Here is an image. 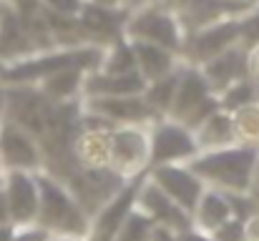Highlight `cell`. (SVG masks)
<instances>
[{"label": "cell", "instance_id": "obj_22", "mask_svg": "<svg viewBox=\"0 0 259 241\" xmlns=\"http://www.w3.org/2000/svg\"><path fill=\"white\" fill-rule=\"evenodd\" d=\"M86 73L88 71H81V68H68V71L53 73L38 83V90L53 103H73L76 98H83Z\"/></svg>", "mask_w": 259, "mask_h": 241}, {"label": "cell", "instance_id": "obj_1", "mask_svg": "<svg viewBox=\"0 0 259 241\" xmlns=\"http://www.w3.org/2000/svg\"><path fill=\"white\" fill-rule=\"evenodd\" d=\"M257 161L259 149L234 143L217 151H199L189 161V168L204 181V186L224 194H247Z\"/></svg>", "mask_w": 259, "mask_h": 241}, {"label": "cell", "instance_id": "obj_24", "mask_svg": "<svg viewBox=\"0 0 259 241\" xmlns=\"http://www.w3.org/2000/svg\"><path fill=\"white\" fill-rule=\"evenodd\" d=\"M181 68V66H179ZM176 76H179V71L171 73V76H164V78L159 80H151V83H146V88H144V101L149 103V108L159 116V118H166L169 116V108H171V101H174V90H176Z\"/></svg>", "mask_w": 259, "mask_h": 241}, {"label": "cell", "instance_id": "obj_6", "mask_svg": "<svg viewBox=\"0 0 259 241\" xmlns=\"http://www.w3.org/2000/svg\"><path fill=\"white\" fill-rule=\"evenodd\" d=\"M239 18H224V20H217L206 28L189 33L184 40L181 61L191 63V66H201V63L211 61L214 56H219L234 45H242V20Z\"/></svg>", "mask_w": 259, "mask_h": 241}, {"label": "cell", "instance_id": "obj_5", "mask_svg": "<svg viewBox=\"0 0 259 241\" xmlns=\"http://www.w3.org/2000/svg\"><path fill=\"white\" fill-rule=\"evenodd\" d=\"M108 168L123 181L149 173L151 141L149 126H116L111 131V161Z\"/></svg>", "mask_w": 259, "mask_h": 241}, {"label": "cell", "instance_id": "obj_13", "mask_svg": "<svg viewBox=\"0 0 259 241\" xmlns=\"http://www.w3.org/2000/svg\"><path fill=\"white\" fill-rule=\"evenodd\" d=\"M128 10L121 8H106V5H93L83 0V8L78 13V28L81 35L88 45H98L106 48L111 45L116 38L126 35V20H128Z\"/></svg>", "mask_w": 259, "mask_h": 241}, {"label": "cell", "instance_id": "obj_3", "mask_svg": "<svg viewBox=\"0 0 259 241\" xmlns=\"http://www.w3.org/2000/svg\"><path fill=\"white\" fill-rule=\"evenodd\" d=\"M35 178H38V191H40V209H38L35 224L43 226L51 236L88 239L91 219L78 206V201L73 199L68 186L61 178H56L46 171H38Z\"/></svg>", "mask_w": 259, "mask_h": 241}, {"label": "cell", "instance_id": "obj_23", "mask_svg": "<svg viewBox=\"0 0 259 241\" xmlns=\"http://www.w3.org/2000/svg\"><path fill=\"white\" fill-rule=\"evenodd\" d=\"M101 73H108V76H128V73H136V58H134V48H131V40L126 35L116 38L111 45L103 48L101 53V63L98 68Z\"/></svg>", "mask_w": 259, "mask_h": 241}, {"label": "cell", "instance_id": "obj_10", "mask_svg": "<svg viewBox=\"0 0 259 241\" xmlns=\"http://www.w3.org/2000/svg\"><path fill=\"white\" fill-rule=\"evenodd\" d=\"M88 113L106 118L113 126H151L159 116L149 108L144 95H106V98H81Z\"/></svg>", "mask_w": 259, "mask_h": 241}, {"label": "cell", "instance_id": "obj_40", "mask_svg": "<svg viewBox=\"0 0 259 241\" xmlns=\"http://www.w3.org/2000/svg\"><path fill=\"white\" fill-rule=\"evenodd\" d=\"M86 3H93V5H106V8H121L123 0H86Z\"/></svg>", "mask_w": 259, "mask_h": 241}, {"label": "cell", "instance_id": "obj_44", "mask_svg": "<svg viewBox=\"0 0 259 241\" xmlns=\"http://www.w3.org/2000/svg\"><path fill=\"white\" fill-rule=\"evenodd\" d=\"M249 3H254V5H257V3H259V0H249Z\"/></svg>", "mask_w": 259, "mask_h": 241}, {"label": "cell", "instance_id": "obj_9", "mask_svg": "<svg viewBox=\"0 0 259 241\" xmlns=\"http://www.w3.org/2000/svg\"><path fill=\"white\" fill-rule=\"evenodd\" d=\"M3 194L8 204V219L15 229L33 226L38 221L40 191H38V178L33 171H5Z\"/></svg>", "mask_w": 259, "mask_h": 241}, {"label": "cell", "instance_id": "obj_14", "mask_svg": "<svg viewBox=\"0 0 259 241\" xmlns=\"http://www.w3.org/2000/svg\"><path fill=\"white\" fill-rule=\"evenodd\" d=\"M136 209L144 211L156 226H166V229H171L176 234L191 229V214L184 211L181 206H176L171 199L149 178V173H146V178H144V183L139 188Z\"/></svg>", "mask_w": 259, "mask_h": 241}, {"label": "cell", "instance_id": "obj_2", "mask_svg": "<svg viewBox=\"0 0 259 241\" xmlns=\"http://www.w3.org/2000/svg\"><path fill=\"white\" fill-rule=\"evenodd\" d=\"M103 48L98 45H76V48H51L33 53L28 58L5 63L0 83L3 85H38L53 73L81 68V71H96L101 63Z\"/></svg>", "mask_w": 259, "mask_h": 241}, {"label": "cell", "instance_id": "obj_43", "mask_svg": "<svg viewBox=\"0 0 259 241\" xmlns=\"http://www.w3.org/2000/svg\"><path fill=\"white\" fill-rule=\"evenodd\" d=\"M3 68H5V63H3V61H0V73H3Z\"/></svg>", "mask_w": 259, "mask_h": 241}, {"label": "cell", "instance_id": "obj_11", "mask_svg": "<svg viewBox=\"0 0 259 241\" xmlns=\"http://www.w3.org/2000/svg\"><path fill=\"white\" fill-rule=\"evenodd\" d=\"M0 159L5 171H43L40 143L10 118L0 123Z\"/></svg>", "mask_w": 259, "mask_h": 241}, {"label": "cell", "instance_id": "obj_33", "mask_svg": "<svg viewBox=\"0 0 259 241\" xmlns=\"http://www.w3.org/2000/svg\"><path fill=\"white\" fill-rule=\"evenodd\" d=\"M176 241H214L211 239V234H204V231H199V229H186V231H179L176 234Z\"/></svg>", "mask_w": 259, "mask_h": 241}, {"label": "cell", "instance_id": "obj_21", "mask_svg": "<svg viewBox=\"0 0 259 241\" xmlns=\"http://www.w3.org/2000/svg\"><path fill=\"white\" fill-rule=\"evenodd\" d=\"M196 146L199 151H217V149H227L237 143V131H234V121L232 113L224 108H217L196 131H194Z\"/></svg>", "mask_w": 259, "mask_h": 241}, {"label": "cell", "instance_id": "obj_18", "mask_svg": "<svg viewBox=\"0 0 259 241\" xmlns=\"http://www.w3.org/2000/svg\"><path fill=\"white\" fill-rule=\"evenodd\" d=\"M71 154L81 168H108L111 131L108 128H78L71 143Z\"/></svg>", "mask_w": 259, "mask_h": 241}, {"label": "cell", "instance_id": "obj_16", "mask_svg": "<svg viewBox=\"0 0 259 241\" xmlns=\"http://www.w3.org/2000/svg\"><path fill=\"white\" fill-rule=\"evenodd\" d=\"M204 78L209 83L211 93H222L227 85H232L234 80L247 78V48L244 45H234L219 56H214L211 61L199 66Z\"/></svg>", "mask_w": 259, "mask_h": 241}, {"label": "cell", "instance_id": "obj_25", "mask_svg": "<svg viewBox=\"0 0 259 241\" xmlns=\"http://www.w3.org/2000/svg\"><path fill=\"white\" fill-rule=\"evenodd\" d=\"M232 121L237 131V143L259 149V101L232 111Z\"/></svg>", "mask_w": 259, "mask_h": 241}, {"label": "cell", "instance_id": "obj_31", "mask_svg": "<svg viewBox=\"0 0 259 241\" xmlns=\"http://www.w3.org/2000/svg\"><path fill=\"white\" fill-rule=\"evenodd\" d=\"M10 241H51V234H48L43 226L33 224V226L15 229V234H13V239Z\"/></svg>", "mask_w": 259, "mask_h": 241}, {"label": "cell", "instance_id": "obj_17", "mask_svg": "<svg viewBox=\"0 0 259 241\" xmlns=\"http://www.w3.org/2000/svg\"><path fill=\"white\" fill-rule=\"evenodd\" d=\"M131 48H134V58H136V73L144 78V83L171 76L181 66V56H176L169 48L144 43V40H131Z\"/></svg>", "mask_w": 259, "mask_h": 241}, {"label": "cell", "instance_id": "obj_36", "mask_svg": "<svg viewBox=\"0 0 259 241\" xmlns=\"http://www.w3.org/2000/svg\"><path fill=\"white\" fill-rule=\"evenodd\" d=\"M151 241H176V231L166 229V226H154Z\"/></svg>", "mask_w": 259, "mask_h": 241}, {"label": "cell", "instance_id": "obj_29", "mask_svg": "<svg viewBox=\"0 0 259 241\" xmlns=\"http://www.w3.org/2000/svg\"><path fill=\"white\" fill-rule=\"evenodd\" d=\"M227 199H229V206H232V216L234 219H242V221H247L252 214H257V204L249 199V194H227Z\"/></svg>", "mask_w": 259, "mask_h": 241}, {"label": "cell", "instance_id": "obj_30", "mask_svg": "<svg viewBox=\"0 0 259 241\" xmlns=\"http://www.w3.org/2000/svg\"><path fill=\"white\" fill-rule=\"evenodd\" d=\"M43 8L61 15H78L83 8V0H43Z\"/></svg>", "mask_w": 259, "mask_h": 241}, {"label": "cell", "instance_id": "obj_20", "mask_svg": "<svg viewBox=\"0 0 259 241\" xmlns=\"http://www.w3.org/2000/svg\"><path fill=\"white\" fill-rule=\"evenodd\" d=\"M146 83L139 73L108 76L101 71H88L83 80V98H106V95H139Z\"/></svg>", "mask_w": 259, "mask_h": 241}, {"label": "cell", "instance_id": "obj_27", "mask_svg": "<svg viewBox=\"0 0 259 241\" xmlns=\"http://www.w3.org/2000/svg\"><path fill=\"white\" fill-rule=\"evenodd\" d=\"M154 226H156V224H154L144 211L134 209L131 216L126 219V224L121 226V231L116 234V239L113 241H151Z\"/></svg>", "mask_w": 259, "mask_h": 241}, {"label": "cell", "instance_id": "obj_42", "mask_svg": "<svg viewBox=\"0 0 259 241\" xmlns=\"http://www.w3.org/2000/svg\"><path fill=\"white\" fill-rule=\"evenodd\" d=\"M3 178H5V166H3V159H0V183H3Z\"/></svg>", "mask_w": 259, "mask_h": 241}, {"label": "cell", "instance_id": "obj_7", "mask_svg": "<svg viewBox=\"0 0 259 241\" xmlns=\"http://www.w3.org/2000/svg\"><path fill=\"white\" fill-rule=\"evenodd\" d=\"M149 141H151V166L189 163L199 154L194 131L174 118H156L149 126Z\"/></svg>", "mask_w": 259, "mask_h": 241}, {"label": "cell", "instance_id": "obj_12", "mask_svg": "<svg viewBox=\"0 0 259 241\" xmlns=\"http://www.w3.org/2000/svg\"><path fill=\"white\" fill-rule=\"evenodd\" d=\"M149 178L171 199L176 206L184 211H194L199 196L204 194V181L189 168V163H164V166H151Z\"/></svg>", "mask_w": 259, "mask_h": 241}, {"label": "cell", "instance_id": "obj_34", "mask_svg": "<svg viewBox=\"0 0 259 241\" xmlns=\"http://www.w3.org/2000/svg\"><path fill=\"white\" fill-rule=\"evenodd\" d=\"M244 231H247V239L244 241H259V211L252 214V216L244 221Z\"/></svg>", "mask_w": 259, "mask_h": 241}, {"label": "cell", "instance_id": "obj_32", "mask_svg": "<svg viewBox=\"0 0 259 241\" xmlns=\"http://www.w3.org/2000/svg\"><path fill=\"white\" fill-rule=\"evenodd\" d=\"M247 78L259 88V40L247 45Z\"/></svg>", "mask_w": 259, "mask_h": 241}, {"label": "cell", "instance_id": "obj_38", "mask_svg": "<svg viewBox=\"0 0 259 241\" xmlns=\"http://www.w3.org/2000/svg\"><path fill=\"white\" fill-rule=\"evenodd\" d=\"M3 224H10V219H8V204H5V194H3V183H0V226Z\"/></svg>", "mask_w": 259, "mask_h": 241}, {"label": "cell", "instance_id": "obj_15", "mask_svg": "<svg viewBox=\"0 0 259 241\" xmlns=\"http://www.w3.org/2000/svg\"><path fill=\"white\" fill-rule=\"evenodd\" d=\"M211 88L204 78L201 68L199 66H191V63H184L181 61V68H179V76H176V90H174V101L171 108H169V116L174 121H184L196 106H201L206 98H211Z\"/></svg>", "mask_w": 259, "mask_h": 241}, {"label": "cell", "instance_id": "obj_26", "mask_svg": "<svg viewBox=\"0 0 259 241\" xmlns=\"http://www.w3.org/2000/svg\"><path fill=\"white\" fill-rule=\"evenodd\" d=\"M217 98H219V106L232 113L242 106H249V103L259 101V88L249 78H239L232 85H227L222 93H217Z\"/></svg>", "mask_w": 259, "mask_h": 241}, {"label": "cell", "instance_id": "obj_8", "mask_svg": "<svg viewBox=\"0 0 259 241\" xmlns=\"http://www.w3.org/2000/svg\"><path fill=\"white\" fill-rule=\"evenodd\" d=\"M146 173L128 178L93 216H91V226H88V241H113L116 234L121 231V226L126 224V219L131 216V211L136 209V199H139V188L144 183Z\"/></svg>", "mask_w": 259, "mask_h": 241}, {"label": "cell", "instance_id": "obj_19", "mask_svg": "<svg viewBox=\"0 0 259 241\" xmlns=\"http://www.w3.org/2000/svg\"><path fill=\"white\" fill-rule=\"evenodd\" d=\"M229 219H232V206H229L227 194L206 186L204 194L199 196L194 211H191V226L204 231V234H211L214 229H219Z\"/></svg>", "mask_w": 259, "mask_h": 241}, {"label": "cell", "instance_id": "obj_35", "mask_svg": "<svg viewBox=\"0 0 259 241\" xmlns=\"http://www.w3.org/2000/svg\"><path fill=\"white\" fill-rule=\"evenodd\" d=\"M247 194H249V199L257 204V209H259V161H257V166H254V173H252V181H249Z\"/></svg>", "mask_w": 259, "mask_h": 241}, {"label": "cell", "instance_id": "obj_28", "mask_svg": "<svg viewBox=\"0 0 259 241\" xmlns=\"http://www.w3.org/2000/svg\"><path fill=\"white\" fill-rule=\"evenodd\" d=\"M211 239H214V241H244V239H247L244 221L232 216L229 221H224L219 229H214V231H211Z\"/></svg>", "mask_w": 259, "mask_h": 241}, {"label": "cell", "instance_id": "obj_4", "mask_svg": "<svg viewBox=\"0 0 259 241\" xmlns=\"http://www.w3.org/2000/svg\"><path fill=\"white\" fill-rule=\"evenodd\" d=\"M126 38L128 40H144V43H154L161 48H169L176 56H181L184 51V25L179 20V15L171 10H164L159 5H144L136 13L128 15L126 20Z\"/></svg>", "mask_w": 259, "mask_h": 241}, {"label": "cell", "instance_id": "obj_41", "mask_svg": "<svg viewBox=\"0 0 259 241\" xmlns=\"http://www.w3.org/2000/svg\"><path fill=\"white\" fill-rule=\"evenodd\" d=\"M51 241H88V239H78V236H51Z\"/></svg>", "mask_w": 259, "mask_h": 241}, {"label": "cell", "instance_id": "obj_39", "mask_svg": "<svg viewBox=\"0 0 259 241\" xmlns=\"http://www.w3.org/2000/svg\"><path fill=\"white\" fill-rule=\"evenodd\" d=\"M13 234H15V226H13V224H3V226H0V241H10Z\"/></svg>", "mask_w": 259, "mask_h": 241}, {"label": "cell", "instance_id": "obj_37", "mask_svg": "<svg viewBox=\"0 0 259 241\" xmlns=\"http://www.w3.org/2000/svg\"><path fill=\"white\" fill-rule=\"evenodd\" d=\"M5 113H8V88L0 83V123L5 121Z\"/></svg>", "mask_w": 259, "mask_h": 241}]
</instances>
